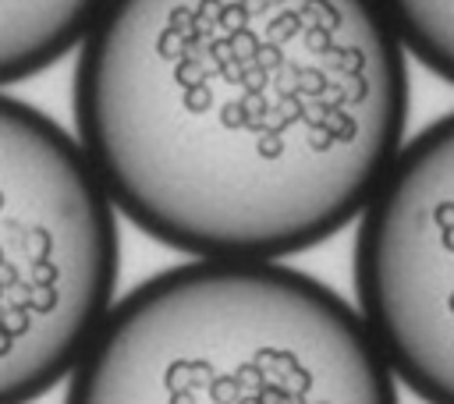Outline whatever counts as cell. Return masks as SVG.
Here are the masks:
<instances>
[{
	"mask_svg": "<svg viewBox=\"0 0 454 404\" xmlns=\"http://www.w3.org/2000/svg\"><path fill=\"white\" fill-rule=\"evenodd\" d=\"M408 92L376 0H106L71 99L85 159L142 234L280 262L365 213Z\"/></svg>",
	"mask_w": 454,
	"mask_h": 404,
	"instance_id": "1",
	"label": "cell"
},
{
	"mask_svg": "<svg viewBox=\"0 0 454 404\" xmlns=\"http://www.w3.org/2000/svg\"><path fill=\"white\" fill-rule=\"evenodd\" d=\"M64 404H397V379L323 280L188 259L114 301Z\"/></svg>",
	"mask_w": 454,
	"mask_h": 404,
	"instance_id": "2",
	"label": "cell"
},
{
	"mask_svg": "<svg viewBox=\"0 0 454 404\" xmlns=\"http://www.w3.org/2000/svg\"><path fill=\"white\" fill-rule=\"evenodd\" d=\"M117 269V209L78 138L0 92V404H32L74 372Z\"/></svg>",
	"mask_w": 454,
	"mask_h": 404,
	"instance_id": "3",
	"label": "cell"
},
{
	"mask_svg": "<svg viewBox=\"0 0 454 404\" xmlns=\"http://www.w3.org/2000/svg\"><path fill=\"white\" fill-rule=\"evenodd\" d=\"M355 298L394 379L454 404V110L401 145L358 216Z\"/></svg>",
	"mask_w": 454,
	"mask_h": 404,
	"instance_id": "4",
	"label": "cell"
},
{
	"mask_svg": "<svg viewBox=\"0 0 454 404\" xmlns=\"http://www.w3.org/2000/svg\"><path fill=\"white\" fill-rule=\"evenodd\" d=\"M103 7L106 0H0V89L64 60Z\"/></svg>",
	"mask_w": 454,
	"mask_h": 404,
	"instance_id": "5",
	"label": "cell"
},
{
	"mask_svg": "<svg viewBox=\"0 0 454 404\" xmlns=\"http://www.w3.org/2000/svg\"><path fill=\"white\" fill-rule=\"evenodd\" d=\"M411 53L436 78L454 85V0H376Z\"/></svg>",
	"mask_w": 454,
	"mask_h": 404,
	"instance_id": "6",
	"label": "cell"
}]
</instances>
